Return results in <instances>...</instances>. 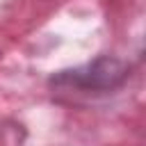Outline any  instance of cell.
I'll return each instance as SVG.
<instances>
[{
  "instance_id": "1",
  "label": "cell",
  "mask_w": 146,
  "mask_h": 146,
  "mask_svg": "<svg viewBox=\"0 0 146 146\" xmlns=\"http://www.w3.org/2000/svg\"><path fill=\"white\" fill-rule=\"evenodd\" d=\"M128 68L123 62L114 59V57H100L82 68H73V71H64L57 78H52L55 84H66V87H78L84 91L91 89H112L116 87L123 78H125Z\"/></svg>"
}]
</instances>
